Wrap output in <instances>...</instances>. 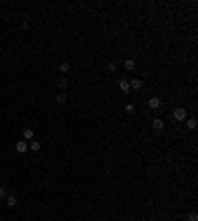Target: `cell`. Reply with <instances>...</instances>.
Here are the masks:
<instances>
[{"label": "cell", "mask_w": 198, "mask_h": 221, "mask_svg": "<svg viewBox=\"0 0 198 221\" xmlns=\"http://www.w3.org/2000/svg\"><path fill=\"white\" fill-rule=\"evenodd\" d=\"M175 118L176 121H186V109H182V107L175 109Z\"/></svg>", "instance_id": "cell-1"}, {"label": "cell", "mask_w": 198, "mask_h": 221, "mask_svg": "<svg viewBox=\"0 0 198 221\" xmlns=\"http://www.w3.org/2000/svg\"><path fill=\"white\" fill-rule=\"evenodd\" d=\"M119 89H121L123 93L127 95L129 91H131V87H129V81H127V79H121V81H119Z\"/></svg>", "instance_id": "cell-2"}, {"label": "cell", "mask_w": 198, "mask_h": 221, "mask_svg": "<svg viewBox=\"0 0 198 221\" xmlns=\"http://www.w3.org/2000/svg\"><path fill=\"white\" fill-rule=\"evenodd\" d=\"M24 140L28 142V140H34V128H24Z\"/></svg>", "instance_id": "cell-3"}, {"label": "cell", "mask_w": 198, "mask_h": 221, "mask_svg": "<svg viewBox=\"0 0 198 221\" xmlns=\"http://www.w3.org/2000/svg\"><path fill=\"white\" fill-rule=\"evenodd\" d=\"M16 150H18L20 154H24V152H28V142H26V140L18 142V144H16Z\"/></svg>", "instance_id": "cell-4"}, {"label": "cell", "mask_w": 198, "mask_h": 221, "mask_svg": "<svg viewBox=\"0 0 198 221\" xmlns=\"http://www.w3.org/2000/svg\"><path fill=\"white\" fill-rule=\"evenodd\" d=\"M6 205H8L10 209L18 205V199H16V196H8V198H6Z\"/></svg>", "instance_id": "cell-5"}, {"label": "cell", "mask_w": 198, "mask_h": 221, "mask_svg": "<svg viewBox=\"0 0 198 221\" xmlns=\"http://www.w3.org/2000/svg\"><path fill=\"white\" fill-rule=\"evenodd\" d=\"M149 107H151V109H159L160 107V99H159V97H151V99H149Z\"/></svg>", "instance_id": "cell-6"}, {"label": "cell", "mask_w": 198, "mask_h": 221, "mask_svg": "<svg viewBox=\"0 0 198 221\" xmlns=\"http://www.w3.org/2000/svg\"><path fill=\"white\" fill-rule=\"evenodd\" d=\"M56 85L60 87V89H67V85H70V81H67L66 77H60V79L56 81Z\"/></svg>", "instance_id": "cell-7"}, {"label": "cell", "mask_w": 198, "mask_h": 221, "mask_svg": "<svg viewBox=\"0 0 198 221\" xmlns=\"http://www.w3.org/2000/svg\"><path fill=\"white\" fill-rule=\"evenodd\" d=\"M129 87H131V89H141L143 81L141 79H133V81H129Z\"/></svg>", "instance_id": "cell-8"}, {"label": "cell", "mask_w": 198, "mask_h": 221, "mask_svg": "<svg viewBox=\"0 0 198 221\" xmlns=\"http://www.w3.org/2000/svg\"><path fill=\"white\" fill-rule=\"evenodd\" d=\"M153 127H155V130H162V128H165V122L160 121V118H155V121H153Z\"/></svg>", "instance_id": "cell-9"}, {"label": "cell", "mask_w": 198, "mask_h": 221, "mask_svg": "<svg viewBox=\"0 0 198 221\" xmlns=\"http://www.w3.org/2000/svg\"><path fill=\"white\" fill-rule=\"evenodd\" d=\"M125 69H127V71L135 69V59H125Z\"/></svg>", "instance_id": "cell-10"}, {"label": "cell", "mask_w": 198, "mask_h": 221, "mask_svg": "<svg viewBox=\"0 0 198 221\" xmlns=\"http://www.w3.org/2000/svg\"><path fill=\"white\" fill-rule=\"evenodd\" d=\"M70 63H67V61H63V63H60V71L61 73H67V71H70Z\"/></svg>", "instance_id": "cell-11"}, {"label": "cell", "mask_w": 198, "mask_h": 221, "mask_svg": "<svg viewBox=\"0 0 198 221\" xmlns=\"http://www.w3.org/2000/svg\"><path fill=\"white\" fill-rule=\"evenodd\" d=\"M66 101H67V97H66V95H63V93H60V95H57V97H56V103H57V105H63V103H66Z\"/></svg>", "instance_id": "cell-12"}, {"label": "cell", "mask_w": 198, "mask_h": 221, "mask_svg": "<svg viewBox=\"0 0 198 221\" xmlns=\"http://www.w3.org/2000/svg\"><path fill=\"white\" fill-rule=\"evenodd\" d=\"M186 127H188L190 130H194V128H196V118H188V121H186Z\"/></svg>", "instance_id": "cell-13"}, {"label": "cell", "mask_w": 198, "mask_h": 221, "mask_svg": "<svg viewBox=\"0 0 198 221\" xmlns=\"http://www.w3.org/2000/svg\"><path fill=\"white\" fill-rule=\"evenodd\" d=\"M107 69L111 71V73H115V71H117V63H115V61H109V63H107Z\"/></svg>", "instance_id": "cell-14"}, {"label": "cell", "mask_w": 198, "mask_h": 221, "mask_svg": "<svg viewBox=\"0 0 198 221\" xmlns=\"http://www.w3.org/2000/svg\"><path fill=\"white\" fill-rule=\"evenodd\" d=\"M30 148H32V150H40V148H42V146H40V142H36V140H30Z\"/></svg>", "instance_id": "cell-15"}, {"label": "cell", "mask_w": 198, "mask_h": 221, "mask_svg": "<svg viewBox=\"0 0 198 221\" xmlns=\"http://www.w3.org/2000/svg\"><path fill=\"white\" fill-rule=\"evenodd\" d=\"M125 113H129V115L135 113V107H133V105H127V107H125Z\"/></svg>", "instance_id": "cell-16"}, {"label": "cell", "mask_w": 198, "mask_h": 221, "mask_svg": "<svg viewBox=\"0 0 198 221\" xmlns=\"http://www.w3.org/2000/svg\"><path fill=\"white\" fill-rule=\"evenodd\" d=\"M0 198H8V192H6V188H0Z\"/></svg>", "instance_id": "cell-17"}, {"label": "cell", "mask_w": 198, "mask_h": 221, "mask_svg": "<svg viewBox=\"0 0 198 221\" xmlns=\"http://www.w3.org/2000/svg\"><path fill=\"white\" fill-rule=\"evenodd\" d=\"M188 221H198V215H196V213H190V215H188Z\"/></svg>", "instance_id": "cell-18"}]
</instances>
